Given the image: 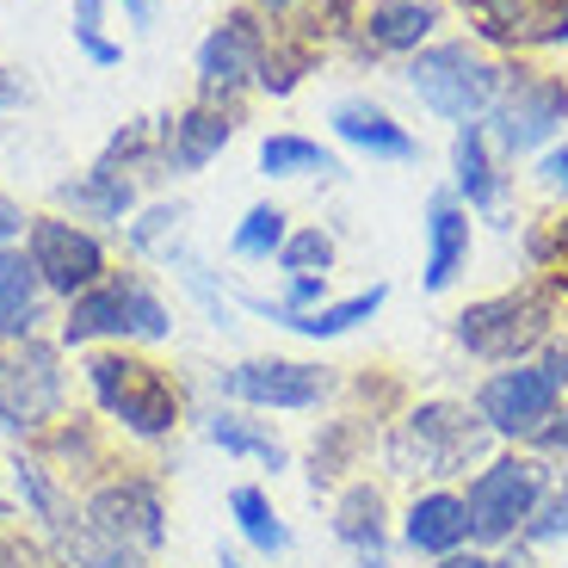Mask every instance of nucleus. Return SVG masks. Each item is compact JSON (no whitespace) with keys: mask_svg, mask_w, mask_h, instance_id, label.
Wrapping results in <instances>:
<instances>
[{"mask_svg":"<svg viewBox=\"0 0 568 568\" xmlns=\"http://www.w3.org/2000/svg\"><path fill=\"white\" fill-rule=\"evenodd\" d=\"M13 105H26V81L13 69H0V112H13Z\"/></svg>","mask_w":568,"mask_h":568,"instance_id":"obj_34","label":"nucleus"},{"mask_svg":"<svg viewBox=\"0 0 568 568\" xmlns=\"http://www.w3.org/2000/svg\"><path fill=\"white\" fill-rule=\"evenodd\" d=\"M100 7H105V0H74V38H81V50L100 62V69H112L124 50H118L112 38H100Z\"/></svg>","mask_w":568,"mask_h":568,"instance_id":"obj_30","label":"nucleus"},{"mask_svg":"<svg viewBox=\"0 0 568 568\" xmlns=\"http://www.w3.org/2000/svg\"><path fill=\"white\" fill-rule=\"evenodd\" d=\"M26 254H31V266H38V278L50 284V291H62V297L93 291L100 272H105V247L93 242L81 223H69V216H31Z\"/></svg>","mask_w":568,"mask_h":568,"instance_id":"obj_8","label":"nucleus"},{"mask_svg":"<svg viewBox=\"0 0 568 568\" xmlns=\"http://www.w3.org/2000/svg\"><path fill=\"white\" fill-rule=\"evenodd\" d=\"M57 199L62 204H74V216H93V223H124V211H130V180L105 161V168H93V173H81V180H69V185H57Z\"/></svg>","mask_w":568,"mask_h":568,"instance_id":"obj_21","label":"nucleus"},{"mask_svg":"<svg viewBox=\"0 0 568 568\" xmlns=\"http://www.w3.org/2000/svg\"><path fill=\"white\" fill-rule=\"evenodd\" d=\"M124 291H130V334H142V341H168L173 322H168V310H161L155 291H149V284H124Z\"/></svg>","mask_w":568,"mask_h":568,"instance_id":"obj_31","label":"nucleus"},{"mask_svg":"<svg viewBox=\"0 0 568 568\" xmlns=\"http://www.w3.org/2000/svg\"><path fill=\"white\" fill-rule=\"evenodd\" d=\"M87 526L112 538L118 550L124 544H161V500L149 483H112L105 495H93V513H87Z\"/></svg>","mask_w":568,"mask_h":568,"instance_id":"obj_13","label":"nucleus"},{"mask_svg":"<svg viewBox=\"0 0 568 568\" xmlns=\"http://www.w3.org/2000/svg\"><path fill=\"white\" fill-rule=\"evenodd\" d=\"M334 531H341L353 550H365L371 562H377V550H384V500H377V488H353V495L341 500Z\"/></svg>","mask_w":568,"mask_h":568,"instance_id":"obj_26","label":"nucleus"},{"mask_svg":"<svg viewBox=\"0 0 568 568\" xmlns=\"http://www.w3.org/2000/svg\"><path fill=\"white\" fill-rule=\"evenodd\" d=\"M556 396H562V384H556L544 365H507V371H495V377L483 384L476 414L488 420V433L538 439L544 426L556 420Z\"/></svg>","mask_w":568,"mask_h":568,"instance_id":"obj_6","label":"nucleus"},{"mask_svg":"<svg viewBox=\"0 0 568 568\" xmlns=\"http://www.w3.org/2000/svg\"><path fill=\"white\" fill-rule=\"evenodd\" d=\"M544 185H556V192H568V142L562 149H550V155H544Z\"/></svg>","mask_w":568,"mask_h":568,"instance_id":"obj_33","label":"nucleus"},{"mask_svg":"<svg viewBox=\"0 0 568 568\" xmlns=\"http://www.w3.org/2000/svg\"><path fill=\"white\" fill-rule=\"evenodd\" d=\"M100 334H130V291L124 284H93V291H81L69 322H62V341L69 346H87V341H100Z\"/></svg>","mask_w":568,"mask_h":568,"instance_id":"obj_20","label":"nucleus"},{"mask_svg":"<svg viewBox=\"0 0 568 568\" xmlns=\"http://www.w3.org/2000/svg\"><path fill=\"white\" fill-rule=\"evenodd\" d=\"M87 377H93V396L105 402V414H118V420H124L130 433H142V439L168 433L173 414H180L173 384L155 365H142V358H93Z\"/></svg>","mask_w":568,"mask_h":568,"instance_id":"obj_4","label":"nucleus"},{"mask_svg":"<svg viewBox=\"0 0 568 568\" xmlns=\"http://www.w3.org/2000/svg\"><path fill=\"white\" fill-rule=\"evenodd\" d=\"M327 124H334V136H341V142L365 149L371 161H414V155H420V142H414L377 100H341L334 112H327Z\"/></svg>","mask_w":568,"mask_h":568,"instance_id":"obj_14","label":"nucleus"},{"mask_svg":"<svg viewBox=\"0 0 568 568\" xmlns=\"http://www.w3.org/2000/svg\"><path fill=\"white\" fill-rule=\"evenodd\" d=\"M452 173H457V192H464L476 211H495L500 204V173H495V155H488V130L483 124H457V142H452Z\"/></svg>","mask_w":568,"mask_h":568,"instance_id":"obj_19","label":"nucleus"},{"mask_svg":"<svg viewBox=\"0 0 568 568\" xmlns=\"http://www.w3.org/2000/svg\"><path fill=\"white\" fill-rule=\"evenodd\" d=\"M260 62H266V38H260V26L247 13H229L199 50L204 93H235V87L260 81Z\"/></svg>","mask_w":568,"mask_h":568,"instance_id":"obj_12","label":"nucleus"},{"mask_svg":"<svg viewBox=\"0 0 568 568\" xmlns=\"http://www.w3.org/2000/svg\"><path fill=\"white\" fill-rule=\"evenodd\" d=\"M180 223H185V204H155L142 223H130V247H155L161 235H173Z\"/></svg>","mask_w":568,"mask_h":568,"instance_id":"obj_32","label":"nucleus"},{"mask_svg":"<svg viewBox=\"0 0 568 568\" xmlns=\"http://www.w3.org/2000/svg\"><path fill=\"white\" fill-rule=\"evenodd\" d=\"M433 26H439V7H433V0H377L365 13L371 50H389V57L420 50V43L433 38Z\"/></svg>","mask_w":568,"mask_h":568,"instance_id":"obj_18","label":"nucleus"},{"mask_svg":"<svg viewBox=\"0 0 568 568\" xmlns=\"http://www.w3.org/2000/svg\"><path fill=\"white\" fill-rule=\"evenodd\" d=\"M402 538L426 556H457L469 544V507L464 495H420L402 519Z\"/></svg>","mask_w":568,"mask_h":568,"instance_id":"obj_17","label":"nucleus"},{"mask_svg":"<svg viewBox=\"0 0 568 568\" xmlns=\"http://www.w3.org/2000/svg\"><path fill=\"white\" fill-rule=\"evenodd\" d=\"M544 334H550V297L538 291H507V297H488L457 315V341L495 365H519Z\"/></svg>","mask_w":568,"mask_h":568,"instance_id":"obj_3","label":"nucleus"},{"mask_svg":"<svg viewBox=\"0 0 568 568\" xmlns=\"http://www.w3.org/2000/svg\"><path fill=\"white\" fill-rule=\"evenodd\" d=\"M216 568H247V562H242V556H229V550H223V556H216Z\"/></svg>","mask_w":568,"mask_h":568,"instance_id":"obj_39","label":"nucleus"},{"mask_svg":"<svg viewBox=\"0 0 568 568\" xmlns=\"http://www.w3.org/2000/svg\"><path fill=\"white\" fill-rule=\"evenodd\" d=\"M483 439H488V420L457 408V402H433V408H420L402 426V452H408V464L420 476H457L469 457L483 452Z\"/></svg>","mask_w":568,"mask_h":568,"instance_id":"obj_7","label":"nucleus"},{"mask_svg":"<svg viewBox=\"0 0 568 568\" xmlns=\"http://www.w3.org/2000/svg\"><path fill=\"white\" fill-rule=\"evenodd\" d=\"M260 168H266L272 180H297V173L341 180V161L327 155L322 142H310V136H266V142H260Z\"/></svg>","mask_w":568,"mask_h":568,"instance_id":"obj_24","label":"nucleus"},{"mask_svg":"<svg viewBox=\"0 0 568 568\" xmlns=\"http://www.w3.org/2000/svg\"><path fill=\"white\" fill-rule=\"evenodd\" d=\"M464 13L495 43H568V0H464Z\"/></svg>","mask_w":568,"mask_h":568,"instance_id":"obj_11","label":"nucleus"},{"mask_svg":"<svg viewBox=\"0 0 568 568\" xmlns=\"http://www.w3.org/2000/svg\"><path fill=\"white\" fill-rule=\"evenodd\" d=\"M223 396L254 402V408H315L327 396V371L322 365H297V358H254L216 377Z\"/></svg>","mask_w":568,"mask_h":568,"instance_id":"obj_10","label":"nucleus"},{"mask_svg":"<svg viewBox=\"0 0 568 568\" xmlns=\"http://www.w3.org/2000/svg\"><path fill=\"white\" fill-rule=\"evenodd\" d=\"M469 266V211H457V199H433L426 204V291H445L457 272Z\"/></svg>","mask_w":568,"mask_h":568,"instance_id":"obj_15","label":"nucleus"},{"mask_svg":"<svg viewBox=\"0 0 568 568\" xmlns=\"http://www.w3.org/2000/svg\"><path fill=\"white\" fill-rule=\"evenodd\" d=\"M408 87L420 93V105H433L452 124H476L483 112H495L500 87H507V69L469 50V43H433V50H414L408 62Z\"/></svg>","mask_w":568,"mask_h":568,"instance_id":"obj_1","label":"nucleus"},{"mask_svg":"<svg viewBox=\"0 0 568 568\" xmlns=\"http://www.w3.org/2000/svg\"><path fill=\"white\" fill-rule=\"evenodd\" d=\"M38 266L31 254H13V247H0V334H19L26 341L31 327H38Z\"/></svg>","mask_w":568,"mask_h":568,"instance_id":"obj_22","label":"nucleus"},{"mask_svg":"<svg viewBox=\"0 0 568 568\" xmlns=\"http://www.w3.org/2000/svg\"><path fill=\"white\" fill-rule=\"evenodd\" d=\"M556 500H562V507H568V483H562V495H556Z\"/></svg>","mask_w":568,"mask_h":568,"instance_id":"obj_40","label":"nucleus"},{"mask_svg":"<svg viewBox=\"0 0 568 568\" xmlns=\"http://www.w3.org/2000/svg\"><path fill=\"white\" fill-rule=\"evenodd\" d=\"M229 513H235V526H242V538L254 544V550H266V556L291 550V531H284V519L272 513L266 488H235V495H229Z\"/></svg>","mask_w":568,"mask_h":568,"instance_id":"obj_25","label":"nucleus"},{"mask_svg":"<svg viewBox=\"0 0 568 568\" xmlns=\"http://www.w3.org/2000/svg\"><path fill=\"white\" fill-rule=\"evenodd\" d=\"M562 124H568V87L556 74H538V69L507 74V87H500V100H495V142L507 155L544 149Z\"/></svg>","mask_w":568,"mask_h":568,"instance_id":"obj_5","label":"nucleus"},{"mask_svg":"<svg viewBox=\"0 0 568 568\" xmlns=\"http://www.w3.org/2000/svg\"><path fill=\"white\" fill-rule=\"evenodd\" d=\"M19 229H31V223H26V211H19L13 199H0V242H13Z\"/></svg>","mask_w":568,"mask_h":568,"instance_id":"obj_35","label":"nucleus"},{"mask_svg":"<svg viewBox=\"0 0 568 568\" xmlns=\"http://www.w3.org/2000/svg\"><path fill=\"white\" fill-rule=\"evenodd\" d=\"M62 408V371L50 346H19V353L0 358V426H43Z\"/></svg>","mask_w":568,"mask_h":568,"instance_id":"obj_9","label":"nucleus"},{"mask_svg":"<svg viewBox=\"0 0 568 568\" xmlns=\"http://www.w3.org/2000/svg\"><path fill=\"white\" fill-rule=\"evenodd\" d=\"M229 136H235V124H229L223 112L192 105V112L168 118V130H161V161H168L173 173H199L211 155H223Z\"/></svg>","mask_w":568,"mask_h":568,"instance_id":"obj_16","label":"nucleus"},{"mask_svg":"<svg viewBox=\"0 0 568 568\" xmlns=\"http://www.w3.org/2000/svg\"><path fill=\"white\" fill-rule=\"evenodd\" d=\"M284 223H291V216H284L278 204H254V211L242 216V229H235V242L229 247H235L242 260H272L284 242H291V229Z\"/></svg>","mask_w":568,"mask_h":568,"instance_id":"obj_28","label":"nucleus"},{"mask_svg":"<svg viewBox=\"0 0 568 568\" xmlns=\"http://www.w3.org/2000/svg\"><path fill=\"white\" fill-rule=\"evenodd\" d=\"M130 7V19H136V26H149V19H155V0H124Z\"/></svg>","mask_w":568,"mask_h":568,"instance_id":"obj_38","label":"nucleus"},{"mask_svg":"<svg viewBox=\"0 0 568 568\" xmlns=\"http://www.w3.org/2000/svg\"><path fill=\"white\" fill-rule=\"evenodd\" d=\"M544 488H550V469H544L538 457H495L464 495L469 538H483V544L519 538V531L531 526V513L544 507Z\"/></svg>","mask_w":568,"mask_h":568,"instance_id":"obj_2","label":"nucleus"},{"mask_svg":"<svg viewBox=\"0 0 568 568\" xmlns=\"http://www.w3.org/2000/svg\"><path fill=\"white\" fill-rule=\"evenodd\" d=\"M384 284H371V291H358V297L346 303H327V310H310V315H284V327H297L303 341H341V334H353L358 322H371V315L384 310Z\"/></svg>","mask_w":568,"mask_h":568,"instance_id":"obj_23","label":"nucleus"},{"mask_svg":"<svg viewBox=\"0 0 568 568\" xmlns=\"http://www.w3.org/2000/svg\"><path fill=\"white\" fill-rule=\"evenodd\" d=\"M531 445H544V452H568V420H550Z\"/></svg>","mask_w":568,"mask_h":568,"instance_id":"obj_36","label":"nucleus"},{"mask_svg":"<svg viewBox=\"0 0 568 568\" xmlns=\"http://www.w3.org/2000/svg\"><path fill=\"white\" fill-rule=\"evenodd\" d=\"M204 433H211V445H223V452H235V457H260V464L284 469V445H272L254 420H242V414H211V426H204Z\"/></svg>","mask_w":568,"mask_h":568,"instance_id":"obj_27","label":"nucleus"},{"mask_svg":"<svg viewBox=\"0 0 568 568\" xmlns=\"http://www.w3.org/2000/svg\"><path fill=\"white\" fill-rule=\"evenodd\" d=\"M439 568H507V562H500V556H464L457 550V556H439Z\"/></svg>","mask_w":568,"mask_h":568,"instance_id":"obj_37","label":"nucleus"},{"mask_svg":"<svg viewBox=\"0 0 568 568\" xmlns=\"http://www.w3.org/2000/svg\"><path fill=\"white\" fill-rule=\"evenodd\" d=\"M278 266L297 278V272H315V278H327V266H334V242H327L322 229H297L291 242L278 247Z\"/></svg>","mask_w":568,"mask_h":568,"instance_id":"obj_29","label":"nucleus"},{"mask_svg":"<svg viewBox=\"0 0 568 568\" xmlns=\"http://www.w3.org/2000/svg\"><path fill=\"white\" fill-rule=\"evenodd\" d=\"M272 7H291V0H272Z\"/></svg>","mask_w":568,"mask_h":568,"instance_id":"obj_41","label":"nucleus"}]
</instances>
